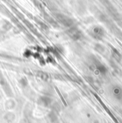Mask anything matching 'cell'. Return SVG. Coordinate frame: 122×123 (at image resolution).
<instances>
[{"instance_id": "1", "label": "cell", "mask_w": 122, "mask_h": 123, "mask_svg": "<svg viewBox=\"0 0 122 123\" xmlns=\"http://www.w3.org/2000/svg\"><path fill=\"white\" fill-rule=\"evenodd\" d=\"M112 92L114 93V94L116 97H122V89L121 87L116 86V87H114L113 89H112Z\"/></svg>"}]
</instances>
